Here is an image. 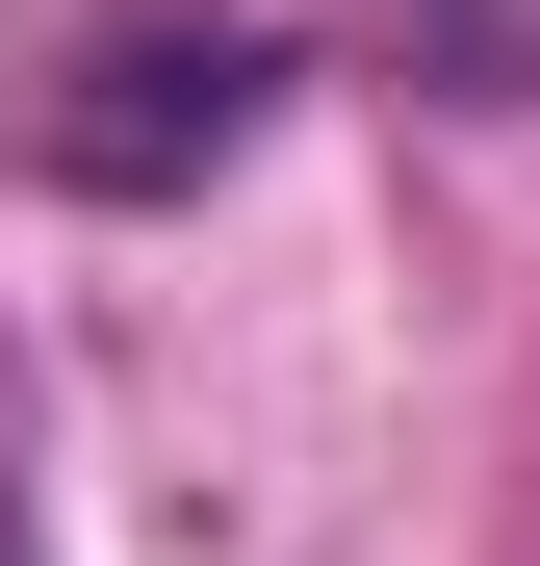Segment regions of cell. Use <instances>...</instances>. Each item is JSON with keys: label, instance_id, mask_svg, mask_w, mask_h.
I'll return each mask as SVG.
<instances>
[{"label": "cell", "instance_id": "1", "mask_svg": "<svg viewBox=\"0 0 540 566\" xmlns=\"http://www.w3.org/2000/svg\"><path fill=\"white\" fill-rule=\"evenodd\" d=\"M257 104H284V27H232V0H104L52 77H0V129H27L77 207H180V180H232Z\"/></svg>", "mask_w": 540, "mask_h": 566}, {"label": "cell", "instance_id": "2", "mask_svg": "<svg viewBox=\"0 0 540 566\" xmlns=\"http://www.w3.org/2000/svg\"><path fill=\"white\" fill-rule=\"evenodd\" d=\"M0 566H52V412H27V335H0Z\"/></svg>", "mask_w": 540, "mask_h": 566}]
</instances>
